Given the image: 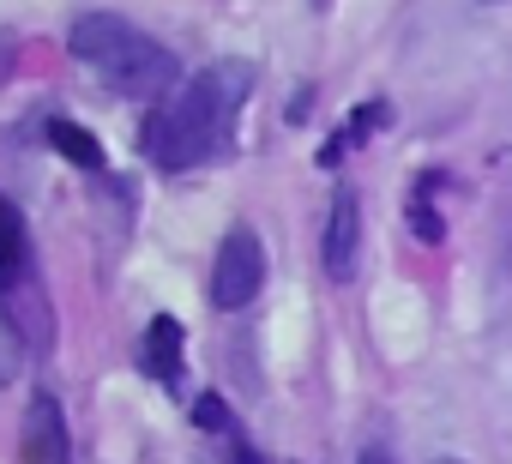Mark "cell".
<instances>
[{"label":"cell","instance_id":"cell-10","mask_svg":"<svg viewBox=\"0 0 512 464\" xmlns=\"http://www.w3.org/2000/svg\"><path fill=\"white\" fill-rule=\"evenodd\" d=\"M0 229H7V266H0V272H7V290H13V284L31 278V248H25V217H19V205L0 211Z\"/></svg>","mask_w":512,"mask_h":464},{"label":"cell","instance_id":"cell-5","mask_svg":"<svg viewBox=\"0 0 512 464\" xmlns=\"http://www.w3.org/2000/svg\"><path fill=\"white\" fill-rule=\"evenodd\" d=\"M19 458H25V464H73V440H67V416H61L55 392H37V398L25 404Z\"/></svg>","mask_w":512,"mask_h":464},{"label":"cell","instance_id":"cell-11","mask_svg":"<svg viewBox=\"0 0 512 464\" xmlns=\"http://www.w3.org/2000/svg\"><path fill=\"white\" fill-rule=\"evenodd\" d=\"M193 422H199V428H223V422H229V416H223V398H217V392H205V398L193 404Z\"/></svg>","mask_w":512,"mask_h":464},{"label":"cell","instance_id":"cell-13","mask_svg":"<svg viewBox=\"0 0 512 464\" xmlns=\"http://www.w3.org/2000/svg\"><path fill=\"white\" fill-rule=\"evenodd\" d=\"M428 464H464V458H428Z\"/></svg>","mask_w":512,"mask_h":464},{"label":"cell","instance_id":"cell-9","mask_svg":"<svg viewBox=\"0 0 512 464\" xmlns=\"http://www.w3.org/2000/svg\"><path fill=\"white\" fill-rule=\"evenodd\" d=\"M386 121H392V109H386V103H362V109L350 115V127H344L338 139H326V151H320V163H338V157H344L350 145H362V139H374V133H380Z\"/></svg>","mask_w":512,"mask_h":464},{"label":"cell","instance_id":"cell-3","mask_svg":"<svg viewBox=\"0 0 512 464\" xmlns=\"http://www.w3.org/2000/svg\"><path fill=\"white\" fill-rule=\"evenodd\" d=\"M266 284V248H260V229L235 223L223 248H217V266H211V302L217 308H247Z\"/></svg>","mask_w":512,"mask_h":464},{"label":"cell","instance_id":"cell-1","mask_svg":"<svg viewBox=\"0 0 512 464\" xmlns=\"http://www.w3.org/2000/svg\"><path fill=\"white\" fill-rule=\"evenodd\" d=\"M247 97H253V67L247 61H217V67L181 79V91L163 109H151V121L139 133V151L169 175L199 169V163L229 151Z\"/></svg>","mask_w":512,"mask_h":464},{"label":"cell","instance_id":"cell-12","mask_svg":"<svg viewBox=\"0 0 512 464\" xmlns=\"http://www.w3.org/2000/svg\"><path fill=\"white\" fill-rule=\"evenodd\" d=\"M356 464H392V452H386V446L374 440V446H362V458H356Z\"/></svg>","mask_w":512,"mask_h":464},{"label":"cell","instance_id":"cell-8","mask_svg":"<svg viewBox=\"0 0 512 464\" xmlns=\"http://www.w3.org/2000/svg\"><path fill=\"white\" fill-rule=\"evenodd\" d=\"M43 133H49V145L67 157V163H79V169H103V145L79 127V121H67V115H49L43 121Z\"/></svg>","mask_w":512,"mask_h":464},{"label":"cell","instance_id":"cell-2","mask_svg":"<svg viewBox=\"0 0 512 464\" xmlns=\"http://www.w3.org/2000/svg\"><path fill=\"white\" fill-rule=\"evenodd\" d=\"M67 43H73V55H79L109 91H121V97L169 103V97L181 91V61H175L157 37H145L139 25H127L121 13H85Z\"/></svg>","mask_w":512,"mask_h":464},{"label":"cell","instance_id":"cell-6","mask_svg":"<svg viewBox=\"0 0 512 464\" xmlns=\"http://www.w3.org/2000/svg\"><path fill=\"white\" fill-rule=\"evenodd\" d=\"M0 326H13V332H19V344H25L31 356H43V350L55 344L49 296L37 290V278H25V284H13V290H7V320H0Z\"/></svg>","mask_w":512,"mask_h":464},{"label":"cell","instance_id":"cell-4","mask_svg":"<svg viewBox=\"0 0 512 464\" xmlns=\"http://www.w3.org/2000/svg\"><path fill=\"white\" fill-rule=\"evenodd\" d=\"M320 266L332 284H350L356 266H362V205L350 187H338L332 211H326V242H320Z\"/></svg>","mask_w":512,"mask_h":464},{"label":"cell","instance_id":"cell-7","mask_svg":"<svg viewBox=\"0 0 512 464\" xmlns=\"http://www.w3.org/2000/svg\"><path fill=\"white\" fill-rule=\"evenodd\" d=\"M139 368H145L151 380L175 386V368H181V326H175L169 314H157V320L145 326V344H139Z\"/></svg>","mask_w":512,"mask_h":464}]
</instances>
